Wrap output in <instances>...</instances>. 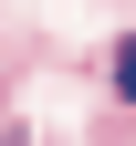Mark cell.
I'll list each match as a JSON object with an SVG mask.
<instances>
[{
    "label": "cell",
    "mask_w": 136,
    "mask_h": 146,
    "mask_svg": "<svg viewBox=\"0 0 136 146\" xmlns=\"http://www.w3.org/2000/svg\"><path fill=\"white\" fill-rule=\"evenodd\" d=\"M115 94H136V42H126V52H115Z\"/></svg>",
    "instance_id": "cell-1"
}]
</instances>
